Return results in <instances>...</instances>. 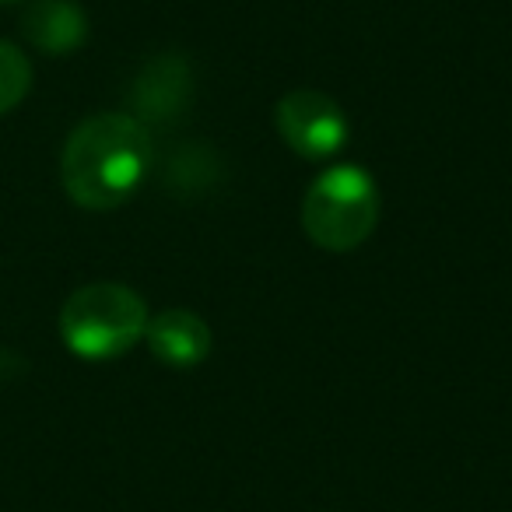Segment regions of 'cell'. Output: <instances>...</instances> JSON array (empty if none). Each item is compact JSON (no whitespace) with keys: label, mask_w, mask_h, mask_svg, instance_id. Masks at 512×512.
<instances>
[{"label":"cell","mask_w":512,"mask_h":512,"mask_svg":"<svg viewBox=\"0 0 512 512\" xmlns=\"http://www.w3.org/2000/svg\"><path fill=\"white\" fill-rule=\"evenodd\" d=\"M151 169V134L127 113H99L71 130L60 155L67 197L88 211H113L141 190Z\"/></svg>","instance_id":"cell-1"},{"label":"cell","mask_w":512,"mask_h":512,"mask_svg":"<svg viewBox=\"0 0 512 512\" xmlns=\"http://www.w3.org/2000/svg\"><path fill=\"white\" fill-rule=\"evenodd\" d=\"M148 306L127 285L95 281L85 285L60 309V337L67 351L85 362H109L144 341L148 330Z\"/></svg>","instance_id":"cell-2"},{"label":"cell","mask_w":512,"mask_h":512,"mask_svg":"<svg viewBox=\"0 0 512 512\" xmlns=\"http://www.w3.org/2000/svg\"><path fill=\"white\" fill-rule=\"evenodd\" d=\"M379 225V186L362 165H330L309 183L302 228L327 253L358 249Z\"/></svg>","instance_id":"cell-3"},{"label":"cell","mask_w":512,"mask_h":512,"mask_svg":"<svg viewBox=\"0 0 512 512\" xmlns=\"http://www.w3.org/2000/svg\"><path fill=\"white\" fill-rule=\"evenodd\" d=\"M274 123L288 148L306 162H327L348 144V116L330 95L316 88H295L274 109Z\"/></svg>","instance_id":"cell-4"},{"label":"cell","mask_w":512,"mask_h":512,"mask_svg":"<svg viewBox=\"0 0 512 512\" xmlns=\"http://www.w3.org/2000/svg\"><path fill=\"white\" fill-rule=\"evenodd\" d=\"M151 355L169 369H197L211 355V327L190 309H162L144 330Z\"/></svg>","instance_id":"cell-5"},{"label":"cell","mask_w":512,"mask_h":512,"mask_svg":"<svg viewBox=\"0 0 512 512\" xmlns=\"http://www.w3.org/2000/svg\"><path fill=\"white\" fill-rule=\"evenodd\" d=\"M190 71H186L183 57H158L144 67V74L134 85V120H176L190 106Z\"/></svg>","instance_id":"cell-6"},{"label":"cell","mask_w":512,"mask_h":512,"mask_svg":"<svg viewBox=\"0 0 512 512\" xmlns=\"http://www.w3.org/2000/svg\"><path fill=\"white\" fill-rule=\"evenodd\" d=\"M22 32L43 53H71L88 39V18L78 0H36L25 11Z\"/></svg>","instance_id":"cell-7"},{"label":"cell","mask_w":512,"mask_h":512,"mask_svg":"<svg viewBox=\"0 0 512 512\" xmlns=\"http://www.w3.org/2000/svg\"><path fill=\"white\" fill-rule=\"evenodd\" d=\"M32 88V64L18 46L0 39V116L11 113Z\"/></svg>","instance_id":"cell-8"},{"label":"cell","mask_w":512,"mask_h":512,"mask_svg":"<svg viewBox=\"0 0 512 512\" xmlns=\"http://www.w3.org/2000/svg\"><path fill=\"white\" fill-rule=\"evenodd\" d=\"M0 4H18V0H0Z\"/></svg>","instance_id":"cell-9"}]
</instances>
